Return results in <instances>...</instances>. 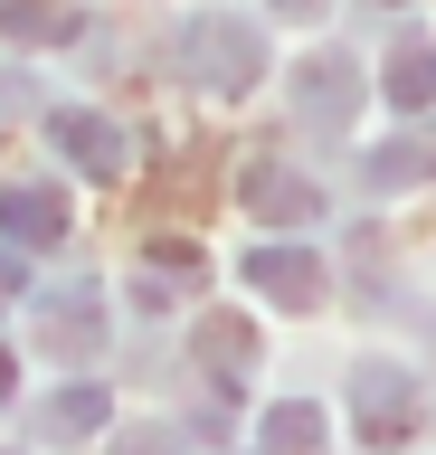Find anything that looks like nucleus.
<instances>
[{"label":"nucleus","mask_w":436,"mask_h":455,"mask_svg":"<svg viewBox=\"0 0 436 455\" xmlns=\"http://www.w3.org/2000/svg\"><path fill=\"white\" fill-rule=\"evenodd\" d=\"M190 57H200V85H247L257 76V28H228V20H200L190 28Z\"/></svg>","instance_id":"f257e3e1"},{"label":"nucleus","mask_w":436,"mask_h":455,"mask_svg":"<svg viewBox=\"0 0 436 455\" xmlns=\"http://www.w3.org/2000/svg\"><path fill=\"white\" fill-rule=\"evenodd\" d=\"M294 105L313 114V124H351V105H361V76H351L342 57H313V67L294 76Z\"/></svg>","instance_id":"f03ea898"},{"label":"nucleus","mask_w":436,"mask_h":455,"mask_svg":"<svg viewBox=\"0 0 436 455\" xmlns=\"http://www.w3.org/2000/svg\"><path fill=\"white\" fill-rule=\"evenodd\" d=\"M361 427H370V436H408V427H417L408 370H361Z\"/></svg>","instance_id":"7ed1b4c3"},{"label":"nucleus","mask_w":436,"mask_h":455,"mask_svg":"<svg viewBox=\"0 0 436 455\" xmlns=\"http://www.w3.org/2000/svg\"><path fill=\"white\" fill-rule=\"evenodd\" d=\"M247 275H257L266 294H285V304H313V294H322V266H313V256H294V247L247 256Z\"/></svg>","instance_id":"20e7f679"},{"label":"nucleus","mask_w":436,"mask_h":455,"mask_svg":"<svg viewBox=\"0 0 436 455\" xmlns=\"http://www.w3.org/2000/svg\"><path fill=\"white\" fill-rule=\"evenodd\" d=\"M58 190H10L0 199V228H10V237H20V247H48V237H58Z\"/></svg>","instance_id":"39448f33"},{"label":"nucleus","mask_w":436,"mask_h":455,"mask_svg":"<svg viewBox=\"0 0 436 455\" xmlns=\"http://www.w3.org/2000/svg\"><path fill=\"white\" fill-rule=\"evenodd\" d=\"M247 199H257V209H266V219H313V180H294V171H275V162H266V171H247Z\"/></svg>","instance_id":"423d86ee"},{"label":"nucleus","mask_w":436,"mask_h":455,"mask_svg":"<svg viewBox=\"0 0 436 455\" xmlns=\"http://www.w3.org/2000/svg\"><path fill=\"white\" fill-rule=\"evenodd\" d=\"M58 133H67V152H76L86 171H115L123 162V152H115V124H95V114H67Z\"/></svg>","instance_id":"0eeeda50"},{"label":"nucleus","mask_w":436,"mask_h":455,"mask_svg":"<svg viewBox=\"0 0 436 455\" xmlns=\"http://www.w3.org/2000/svg\"><path fill=\"white\" fill-rule=\"evenodd\" d=\"M266 446H275V455H313L322 446V418H313V408H275V418H266Z\"/></svg>","instance_id":"6e6552de"},{"label":"nucleus","mask_w":436,"mask_h":455,"mask_svg":"<svg viewBox=\"0 0 436 455\" xmlns=\"http://www.w3.org/2000/svg\"><path fill=\"white\" fill-rule=\"evenodd\" d=\"M389 95H399V105H427V95H436V57H427V48H399V67H389Z\"/></svg>","instance_id":"1a4fd4ad"},{"label":"nucleus","mask_w":436,"mask_h":455,"mask_svg":"<svg viewBox=\"0 0 436 455\" xmlns=\"http://www.w3.org/2000/svg\"><path fill=\"white\" fill-rule=\"evenodd\" d=\"M0 294H20V266H10V256H0Z\"/></svg>","instance_id":"9d476101"},{"label":"nucleus","mask_w":436,"mask_h":455,"mask_svg":"<svg viewBox=\"0 0 436 455\" xmlns=\"http://www.w3.org/2000/svg\"><path fill=\"white\" fill-rule=\"evenodd\" d=\"M285 10H313V0H285Z\"/></svg>","instance_id":"9b49d317"}]
</instances>
